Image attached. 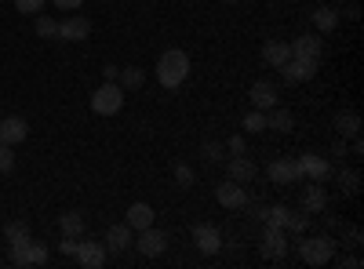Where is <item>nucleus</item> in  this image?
<instances>
[{"label":"nucleus","mask_w":364,"mask_h":269,"mask_svg":"<svg viewBox=\"0 0 364 269\" xmlns=\"http://www.w3.org/2000/svg\"><path fill=\"white\" fill-rule=\"evenodd\" d=\"M324 207H328V193H324L321 182H314V186L302 190V212H306V215H321Z\"/></svg>","instance_id":"17"},{"label":"nucleus","mask_w":364,"mask_h":269,"mask_svg":"<svg viewBox=\"0 0 364 269\" xmlns=\"http://www.w3.org/2000/svg\"><path fill=\"white\" fill-rule=\"evenodd\" d=\"M58 229H63V236H84V229H87L84 212H66V215H58Z\"/></svg>","instance_id":"22"},{"label":"nucleus","mask_w":364,"mask_h":269,"mask_svg":"<svg viewBox=\"0 0 364 269\" xmlns=\"http://www.w3.org/2000/svg\"><path fill=\"white\" fill-rule=\"evenodd\" d=\"M339 190H343L346 197H353V193L360 190V175H357L353 168H346V171H339Z\"/></svg>","instance_id":"27"},{"label":"nucleus","mask_w":364,"mask_h":269,"mask_svg":"<svg viewBox=\"0 0 364 269\" xmlns=\"http://www.w3.org/2000/svg\"><path fill=\"white\" fill-rule=\"evenodd\" d=\"M259 251H262L266 258H284V255H288V241H284V229H281V226H269V222H266V233H262V244H259Z\"/></svg>","instance_id":"8"},{"label":"nucleus","mask_w":364,"mask_h":269,"mask_svg":"<svg viewBox=\"0 0 364 269\" xmlns=\"http://www.w3.org/2000/svg\"><path fill=\"white\" fill-rule=\"evenodd\" d=\"M4 236H8L11 244H15V241H26V236H29V226H26V222H8V226H4Z\"/></svg>","instance_id":"31"},{"label":"nucleus","mask_w":364,"mask_h":269,"mask_svg":"<svg viewBox=\"0 0 364 269\" xmlns=\"http://www.w3.org/2000/svg\"><path fill=\"white\" fill-rule=\"evenodd\" d=\"M15 168V149L8 142H0V175H8Z\"/></svg>","instance_id":"32"},{"label":"nucleus","mask_w":364,"mask_h":269,"mask_svg":"<svg viewBox=\"0 0 364 269\" xmlns=\"http://www.w3.org/2000/svg\"><path fill=\"white\" fill-rule=\"evenodd\" d=\"M117 84L124 87V92H135V87H142V84H146V73H142L139 66H128V70H120Z\"/></svg>","instance_id":"26"},{"label":"nucleus","mask_w":364,"mask_h":269,"mask_svg":"<svg viewBox=\"0 0 364 269\" xmlns=\"http://www.w3.org/2000/svg\"><path fill=\"white\" fill-rule=\"evenodd\" d=\"M51 4H55L58 11H80V4H84V0H51Z\"/></svg>","instance_id":"37"},{"label":"nucleus","mask_w":364,"mask_h":269,"mask_svg":"<svg viewBox=\"0 0 364 269\" xmlns=\"http://www.w3.org/2000/svg\"><path fill=\"white\" fill-rule=\"evenodd\" d=\"M299 168H302V178H314V182H324V178L331 175V164L324 157H317V153H302Z\"/></svg>","instance_id":"14"},{"label":"nucleus","mask_w":364,"mask_h":269,"mask_svg":"<svg viewBox=\"0 0 364 269\" xmlns=\"http://www.w3.org/2000/svg\"><path fill=\"white\" fill-rule=\"evenodd\" d=\"M360 15V8L357 4H350V0H346V18H357Z\"/></svg>","instance_id":"39"},{"label":"nucleus","mask_w":364,"mask_h":269,"mask_svg":"<svg viewBox=\"0 0 364 269\" xmlns=\"http://www.w3.org/2000/svg\"><path fill=\"white\" fill-rule=\"evenodd\" d=\"M281 77H284V84H306L317 77V62L314 58H288L281 66Z\"/></svg>","instance_id":"6"},{"label":"nucleus","mask_w":364,"mask_h":269,"mask_svg":"<svg viewBox=\"0 0 364 269\" xmlns=\"http://www.w3.org/2000/svg\"><path fill=\"white\" fill-rule=\"evenodd\" d=\"M306 226H310V215H306V212H291V215H288V226H284V229H295V233H302Z\"/></svg>","instance_id":"34"},{"label":"nucleus","mask_w":364,"mask_h":269,"mask_svg":"<svg viewBox=\"0 0 364 269\" xmlns=\"http://www.w3.org/2000/svg\"><path fill=\"white\" fill-rule=\"evenodd\" d=\"M269 178L277 186H295V182H302V168H299V160H273Z\"/></svg>","instance_id":"12"},{"label":"nucleus","mask_w":364,"mask_h":269,"mask_svg":"<svg viewBox=\"0 0 364 269\" xmlns=\"http://www.w3.org/2000/svg\"><path fill=\"white\" fill-rule=\"evenodd\" d=\"M26 135H29V124L22 121V116H4V121H0V142L18 146Z\"/></svg>","instance_id":"16"},{"label":"nucleus","mask_w":364,"mask_h":269,"mask_svg":"<svg viewBox=\"0 0 364 269\" xmlns=\"http://www.w3.org/2000/svg\"><path fill=\"white\" fill-rule=\"evenodd\" d=\"M37 37H44V40L58 37V22H55V18H48V15H37Z\"/></svg>","instance_id":"30"},{"label":"nucleus","mask_w":364,"mask_h":269,"mask_svg":"<svg viewBox=\"0 0 364 269\" xmlns=\"http://www.w3.org/2000/svg\"><path fill=\"white\" fill-rule=\"evenodd\" d=\"M252 106L255 109H273L277 106V84H269V80H255L252 84Z\"/></svg>","instance_id":"15"},{"label":"nucleus","mask_w":364,"mask_h":269,"mask_svg":"<svg viewBox=\"0 0 364 269\" xmlns=\"http://www.w3.org/2000/svg\"><path fill=\"white\" fill-rule=\"evenodd\" d=\"M124 87H120L117 80H102V87H95V95H91V109H95L99 116H113L124 109Z\"/></svg>","instance_id":"3"},{"label":"nucleus","mask_w":364,"mask_h":269,"mask_svg":"<svg viewBox=\"0 0 364 269\" xmlns=\"http://www.w3.org/2000/svg\"><path fill=\"white\" fill-rule=\"evenodd\" d=\"M266 128L291 131V128H295V116H291L288 109H281V106H273V109H266Z\"/></svg>","instance_id":"23"},{"label":"nucleus","mask_w":364,"mask_h":269,"mask_svg":"<svg viewBox=\"0 0 364 269\" xmlns=\"http://www.w3.org/2000/svg\"><path fill=\"white\" fill-rule=\"evenodd\" d=\"M226 149H230L233 157H240V153H245V138H240V135H230V138H226Z\"/></svg>","instance_id":"36"},{"label":"nucleus","mask_w":364,"mask_h":269,"mask_svg":"<svg viewBox=\"0 0 364 269\" xmlns=\"http://www.w3.org/2000/svg\"><path fill=\"white\" fill-rule=\"evenodd\" d=\"M117 77H120V66H106L102 70V80H117Z\"/></svg>","instance_id":"38"},{"label":"nucleus","mask_w":364,"mask_h":269,"mask_svg":"<svg viewBox=\"0 0 364 269\" xmlns=\"http://www.w3.org/2000/svg\"><path fill=\"white\" fill-rule=\"evenodd\" d=\"M288 48H291V58H314V62H321L324 40H321V37H314V33H306V37H295Z\"/></svg>","instance_id":"13"},{"label":"nucleus","mask_w":364,"mask_h":269,"mask_svg":"<svg viewBox=\"0 0 364 269\" xmlns=\"http://www.w3.org/2000/svg\"><path fill=\"white\" fill-rule=\"evenodd\" d=\"M245 131H248V135L266 131V113H262V109H252V113L245 116Z\"/></svg>","instance_id":"28"},{"label":"nucleus","mask_w":364,"mask_h":269,"mask_svg":"<svg viewBox=\"0 0 364 269\" xmlns=\"http://www.w3.org/2000/svg\"><path fill=\"white\" fill-rule=\"evenodd\" d=\"M336 131H339V138L360 135V116H357V113H339V116H336Z\"/></svg>","instance_id":"24"},{"label":"nucleus","mask_w":364,"mask_h":269,"mask_svg":"<svg viewBox=\"0 0 364 269\" xmlns=\"http://www.w3.org/2000/svg\"><path fill=\"white\" fill-rule=\"evenodd\" d=\"M299 258L306 265H328L331 258H336V241H331L328 233L306 236V241H299Z\"/></svg>","instance_id":"2"},{"label":"nucleus","mask_w":364,"mask_h":269,"mask_svg":"<svg viewBox=\"0 0 364 269\" xmlns=\"http://www.w3.org/2000/svg\"><path fill=\"white\" fill-rule=\"evenodd\" d=\"M190 77V55L186 51H178V48H168L161 58H157V80H161V87H178L182 80Z\"/></svg>","instance_id":"1"},{"label":"nucleus","mask_w":364,"mask_h":269,"mask_svg":"<svg viewBox=\"0 0 364 269\" xmlns=\"http://www.w3.org/2000/svg\"><path fill=\"white\" fill-rule=\"evenodd\" d=\"M11 262L15 265H44L48 262V244L26 236V241H15L11 244Z\"/></svg>","instance_id":"4"},{"label":"nucleus","mask_w":364,"mask_h":269,"mask_svg":"<svg viewBox=\"0 0 364 269\" xmlns=\"http://www.w3.org/2000/svg\"><path fill=\"white\" fill-rule=\"evenodd\" d=\"M314 26H317V33H331V29L339 26V11L336 8H317L314 11Z\"/></svg>","instance_id":"25"},{"label":"nucleus","mask_w":364,"mask_h":269,"mask_svg":"<svg viewBox=\"0 0 364 269\" xmlns=\"http://www.w3.org/2000/svg\"><path fill=\"white\" fill-rule=\"evenodd\" d=\"M339 4H346V0H339Z\"/></svg>","instance_id":"41"},{"label":"nucleus","mask_w":364,"mask_h":269,"mask_svg":"<svg viewBox=\"0 0 364 269\" xmlns=\"http://www.w3.org/2000/svg\"><path fill=\"white\" fill-rule=\"evenodd\" d=\"M73 258H77L84 269H102V265H106V244H99V241H84V236H80V244H77Z\"/></svg>","instance_id":"7"},{"label":"nucleus","mask_w":364,"mask_h":269,"mask_svg":"<svg viewBox=\"0 0 364 269\" xmlns=\"http://www.w3.org/2000/svg\"><path fill=\"white\" fill-rule=\"evenodd\" d=\"M288 58H291V48H288L284 40H266V44H262V62H266V66L281 70Z\"/></svg>","instance_id":"18"},{"label":"nucleus","mask_w":364,"mask_h":269,"mask_svg":"<svg viewBox=\"0 0 364 269\" xmlns=\"http://www.w3.org/2000/svg\"><path fill=\"white\" fill-rule=\"evenodd\" d=\"M193 244H197L200 255H215V251L223 248V233H219L215 226L200 222V226H193Z\"/></svg>","instance_id":"10"},{"label":"nucleus","mask_w":364,"mask_h":269,"mask_svg":"<svg viewBox=\"0 0 364 269\" xmlns=\"http://www.w3.org/2000/svg\"><path fill=\"white\" fill-rule=\"evenodd\" d=\"M128 226H132V233H139V229H146V226H154V207H149V204H132L128 207V219H124Z\"/></svg>","instance_id":"20"},{"label":"nucleus","mask_w":364,"mask_h":269,"mask_svg":"<svg viewBox=\"0 0 364 269\" xmlns=\"http://www.w3.org/2000/svg\"><path fill=\"white\" fill-rule=\"evenodd\" d=\"M223 4H237V0H223Z\"/></svg>","instance_id":"40"},{"label":"nucleus","mask_w":364,"mask_h":269,"mask_svg":"<svg viewBox=\"0 0 364 269\" xmlns=\"http://www.w3.org/2000/svg\"><path fill=\"white\" fill-rule=\"evenodd\" d=\"M223 153H226V146H223V142H204V146H200V157H204L208 164H219Z\"/></svg>","instance_id":"29"},{"label":"nucleus","mask_w":364,"mask_h":269,"mask_svg":"<svg viewBox=\"0 0 364 269\" xmlns=\"http://www.w3.org/2000/svg\"><path fill=\"white\" fill-rule=\"evenodd\" d=\"M230 178H233V182H240V186H248L252 178H255V164H252L245 153L233 157V160H230Z\"/></svg>","instance_id":"21"},{"label":"nucleus","mask_w":364,"mask_h":269,"mask_svg":"<svg viewBox=\"0 0 364 269\" xmlns=\"http://www.w3.org/2000/svg\"><path fill=\"white\" fill-rule=\"evenodd\" d=\"M91 37V22L84 15H70L58 22V40H87Z\"/></svg>","instance_id":"11"},{"label":"nucleus","mask_w":364,"mask_h":269,"mask_svg":"<svg viewBox=\"0 0 364 269\" xmlns=\"http://www.w3.org/2000/svg\"><path fill=\"white\" fill-rule=\"evenodd\" d=\"M215 200L223 204V207H230V212H240V207H248L252 204V197H248V190L240 186V182H223V186H215Z\"/></svg>","instance_id":"5"},{"label":"nucleus","mask_w":364,"mask_h":269,"mask_svg":"<svg viewBox=\"0 0 364 269\" xmlns=\"http://www.w3.org/2000/svg\"><path fill=\"white\" fill-rule=\"evenodd\" d=\"M44 4H48V0H15V8H18L22 15H41Z\"/></svg>","instance_id":"33"},{"label":"nucleus","mask_w":364,"mask_h":269,"mask_svg":"<svg viewBox=\"0 0 364 269\" xmlns=\"http://www.w3.org/2000/svg\"><path fill=\"white\" fill-rule=\"evenodd\" d=\"M175 182H178L182 190H190V186H193V171H190L186 164H175Z\"/></svg>","instance_id":"35"},{"label":"nucleus","mask_w":364,"mask_h":269,"mask_svg":"<svg viewBox=\"0 0 364 269\" xmlns=\"http://www.w3.org/2000/svg\"><path fill=\"white\" fill-rule=\"evenodd\" d=\"M164 248H168V233H161V229H154V226L139 229V251H142L146 258L164 255Z\"/></svg>","instance_id":"9"},{"label":"nucleus","mask_w":364,"mask_h":269,"mask_svg":"<svg viewBox=\"0 0 364 269\" xmlns=\"http://www.w3.org/2000/svg\"><path fill=\"white\" fill-rule=\"evenodd\" d=\"M102 244H106V251H113V255H117V251H124V248L132 244V226H128V222H120V226H109V229H106V241H102Z\"/></svg>","instance_id":"19"}]
</instances>
